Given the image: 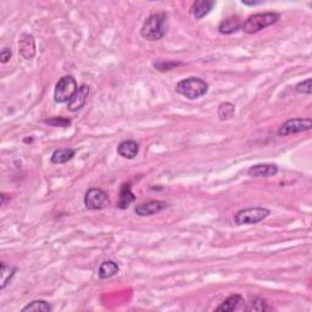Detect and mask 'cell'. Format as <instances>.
<instances>
[{
	"mask_svg": "<svg viewBox=\"0 0 312 312\" xmlns=\"http://www.w3.org/2000/svg\"><path fill=\"white\" fill-rule=\"evenodd\" d=\"M167 14L165 11L153 14L143 24L140 35L148 41H160L167 32Z\"/></svg>",
	"mask_w": 312,
	"mask_h": 312,
	"instance_id": "6da1fadb",
	"label": "cell"
},
{
	"mask_svg": "<svg viewBox=\"0 0 312 312\" xmlns=\"http://www.w3.org/2000/svg\"><path fill=\"white\" fill-rule=\"evenodd\" d=\"M209 91V84L199 77H189L177 83L176 92L187 99L194 100L205 95Z\"/></svg>",
	"mask_w": 312,
	"mask_h": 312,
	"instance_id": "7a4b0ae2",
	"label": "cell"
},
{
	"mask_svg": "<svg viewBox=\"0 0 312 312\" xmlns=\"http://www.w3.org/2000/svg\"><path fill=\"white\" fill-rule=\"evenodd\" d=\"M280 18L279 14L277 13H260L255 14L248 18L245 22L241 25V28L245 33H256L258 31L263 30V28L271 26V25L275 24Z\"/></svg>",
	"mask_w": 312,
	"mask_h": 312,
	"instance_id": "3957f363",
	"label": "cell"
},
{
	"mask_svg": "<svg viewBox=\"0 0 312 312\" xmlns=\"http://www.w3.org/2000/svg\"><path fill=\"white\" fill-rule=\"evenodd\" d=\"M269 211L266 207H249V209L240 210L235 213L234 221L239 226L243 224H256L258 222L263 221L266 217H268Z\"/></svg>",
	"mask_w": 312,
	"mask_h": 312,
	"instance_id": "277c9868",
	"label": "cell"
},
{
	"mask_svg": "<svg viewBox=\"0 0 312 312\" xmlns=\"http://www.w3.org/2000/svg\"><path fill=\"white\" fill-rule=\"evenodd\" d=\"M77 82L72 76H64L59 80L54 89V100L56 103H69L72 95L77 91Z\"/></svg>",
	"mask_w": 312,
	"mask_h": 312,
	"instance_id": "5b68a950",
	"label": "cell"
},
{
	"mask_svg": "<svg viewBox=\"0 0 312 312\" xmlns=\"http://www.w3.org/2000/svg\"><path fill=\"white\" fill-rule=\"evenodd\" d=\"M110 199L108 193L100 188H91L84 195V205L88 210H103L109 206Z\"/></svg>",
	"mask_w": 312,
	"mask_h": 312,
	"instance_id": "8992f818",
	"label": "cell"
},
{
	"mask_svg": "<svg viewBox=\"0 0 312 312\" xmlns=\"http://www.w3.org/2000/svg\"><path fill=\"white\" fill-rule=\"evenodd\" d=\"M312 128L311 119H291L283 123L278 129V134L280 137L290 136V134L300 133V132L310 131Z\"/></svg>",
	"mask_w": 312,
	"mask_h": 312,
	"instance_id": "52a82bcc",
	"label": "cell"
},
{
	"mask_svg": "<svg viewBox=\"0 0 312 312\" xmlns=\"http://www.w3.org/2000/svg\"><path fill=\"white\" fill-rule=\"evenodd\" d=\"M166 207H168V204H166L165 201L160 200H150L147 202H140L136 206L134 211L138 216H153L155 213L161 212L162 210H165Z\"/></svg>",
	"mask_w": 312,
	"mask_h": 312,
	"instance_id": "ba28073f",
	"label": "cell"
},
{
	"mask_svg": "<svg viewBox=\"0 0 312 312\" xmlns=\"http://www.w3.org/2000/svg\"><path fill=\"white\" fill-rule=\"evenodd\" d=\"M88 95H89V87L86 86V84H82V86L76 91L75 94L72 95L71 99L69 100V103H67V109L72 112L81 110L84 106V104H86Z\"/></svg>",
	"mask_w": 312,
	"mask_h": 312,
	"instance_id": "9c48e42d",
	"label": "cell"
},
{
	"mask_svg": "<svg viewBox=\"0 0 312 312\" xmlns=\"http://www.w3.org/2000/svg\"><path fill=\"white\" fill-rule=\"evenodd\" d=\"M19 52L27 60H31L36 55L35 38L30 33H22L19 39Z\"/></svg>",
	"mask_w": 312,
	"mask_h": 312,
	"instance_id": "30bf717a",
	"label": "cell"
},
{
	"mask_svg": "<svg viewBox=\"0 0 312 312\" xmlns=\"http://www.w3.org/2000/svg\"><path fill=\"white\" fill-rule=\"evenodd\" d=\"M279 168L274 164H258L248 170V175L250 177H255V178H262V177H273L278 173Z\"/></svg>",
	"mask_w": 312,
	"mask_h": 312,
	"instance_id": "8fae6325",
	"label": "cell"
},
{
	"mask_svg": "<svg viewBox=\"0 0 312 312\" xmlns=\"http://www.w3.org/2000/svg\"><path fill=\"white\" fill-rule=\"evenodd\" d=\"M117 153L120 156L125 157V159L132 160L137 156L139 153V145L133 140H123L117 147Z\"/></svg>",
	"mask_w": 312,
	"mask_h": 312,
	"instance_id": "7c38bea8",
	"label": "cell"
},
{
	"mask_svg": "<svg viewBox=\"0 0 312 312\" xmlns=\"http://www.w3.org/2000/svg\"><path fill=\"white\" fill-rule=\"evenodd\" d=\"M241 27V22L238 16H230V18L224 19L223 21L218 25V31L222 35H230V33L237 32Z\"/></svg>",
	"mask_w": 312,
	"mask_h": 312,
	"instance_id": "4fadbf2b",
	"label": "cell"
},
{
	"mask_svg": "<svg viewBox=\"0 0 312 312\" xmlns=\"http://www.w3.org/2000/svg\"><path fill=\"white\" fill-rule=\"evenodd\" d=\"M76 151L75 149L72 148H61V149H56L54 153L52 154V157H50V161L55 165H60L65 164V162L70 161L72 157L75 156Z\"/></svg>",
	"mask_w": 312,
	"mask_h": 312,
	"instance_id": "5bb4252c",
	"label": "cell"
},
{
	"mask_svg": "<svg viewBox=\"0 0 312 312\" xmlns=\"http://www.w3.org/2000/svg\"><path fill=\"white\" fill-rule=\"evenodd\" d=\"M134 200H136V196H134V194L132 193L129 184H122V188H121V192H120L119 201H117V207H119L120 210L127 209L132 202H134Z\"/></svg>",
	"mask_w": 312,
	"mask_h": 312,
	"instance_id": "9a60e30c",
	"label": "cell"
},
{
	"mask_svg": "<svg viewBox=\"0 0 312 312\" xmlns=\"http://www.w3.org/2000/svg\"><path fill=\"white\" fill-rule=\"evenodd\" d=\"M215 3L209 0H198L192 5V14L196 19H202L211 11Z\"/></svg>",
	"mask_w": 312,
	"mask_h": 312,
	"instance_id": "2e32d148",
	"label": "cell"
},
{
	"mask_svg": "<svg viewBox=\"0 0 312 312\" xmlns=\"http://www.w3.org/2000/svg\"><path fill=\"white\" fill-rule=\"evenodd\" d=\"M119 271L120 267L116 262H114V261H105V262L100 265L98 275H99L100 279H109V278H112L114 275L119 273Z\"/></svg>",
	"mask_w": 312,
	"mask_h": 312,
	"instance_id": "e0dca14e",
	"label": "cell"
},
{
	"mask_svg": "<svg viewBox=\"0 0 312 312\" xmlns=\"http://www.w3.org/2000/svg\"><path fill=\"white\" fill-rule=\"evenodd\" d=\"M244 302V299L241 295L234 294V295H230L228 299L226 301L222 302L221 306H218L216 308V311H224V312H230V311H234L238 310L239 306Z\"/></svg>",
	"mask_w": 312,
	"mask_h": 312,
	"instance_id": "ac0fdd59",
	"label": "cell"
},
{
	"mask_svg": "<svg viewBox=\"0 0 312 312\" xmlns=\"http://www.w3.org/2000/svg\"><path fill=\"white\" fill-rule=\"evenodd\" d=\"M235 114V106L232 103H222L218 106L217 115L220 117L221 121H227L230 120Z\"/></svg>",
	"mask_w": 312,
	"mask_h": 312,
	"instance_id": "d6986e66",
	"label": "cell"
},
{
	"mask_svg": "<svg viewBox=\"0 0 312 312\" xmlns=\"http://www.w3.org/2000/svg\"><path fill=\"white\" fill-rule=\"evenodd\" d=\"M52 306L49 303L43 301V300H35L31 303H28L27 306H25L22 308V311L27 312V311H36V312H50L52 311Z\"/></svg>",
	"mask_w": 312,
	"mask_h": 312,
	"instance_id": "ffe728a7",
	"label": "cell"
},
{
	"mask_svg": "<svg viewBox=\"0 0 312 312\" xmlns=\"http://www.w3.org/2000/svg\"><path fill=\"white\" fill-rule=\"evenodd\" d=\"M15 272H16L15 267L7 266L4 262L2 263V269H0V274H2V289H5V286L8 285V283L11 280V278L14 277Z\"/></svg>",
	"mask_w": 312,
	"mask_h": 312,
	"instance_id": "44dd1931",
	"label": "cell"
},
{
	"mask_svg": "<svg viewBox=\"0 0 312 312\" xmlns=\"http://www.w3.org/2000/svg\"><path fill=\"white\" fill-rule=\"evenodd\" d=\"M248 311H267L269 310L268 305L265 300L260 299V297H254L251 299V302H249V306L245 308Z\"/></svg>",
	"mask_w": 312,
	"mask_h": 312,
	"instance_id": "7402d4cb",
	"label": "cell"
},
{
	"mask_svg": "<svg viewBox=\"0 0 312 312\" xmlns=\"http://www.w3.org/2000/svg\"><path fill=\"white\" fill-rule=\"evenodd\" d=\"M44 123L46 125L53 126V127H63L66 128L71 125V120L66 119V117H60V116H56V117H52V119H48L44 120Z\"/></svg>",
	"mask_w": 312,
	"mask_h": 312,
	"instance_id": "603a6c76",
	"label": "cell"
},
{
	"mask_svg": "<svg viewBox=\"0 0 312 312\" xmlns=\"http://www.w3.org/2000/svg\"><path fill=\"white\" fill-rule=\"evenodd\" d=\"M311 83H312V80L311 78H307V80H305V81H302V82H300L299 84H297L296 86V92L297 93H300V94H307V95H310L311 93H312V86H311Z\"/></svg>",
	"mask_w": 312,
	"mask_h": 312,
	"instance_id": "cb8c5ba5",
	"label": "cell"
},
{
	"mask_svg": "<svg viewBox=\"0 0 312 312\" xmlns=\"http://www.w3.org/2000/svg\"><path fill=\"white\" fill-rule=\"evenodd\" d=\"M178 65H181L179 63H157L155 64V67L157 70H161V71H165V70H171L173 69V67L178 66Z\"/></svg>",
	"mask_w": 312,
	"mask_h": 312,
	"instance_id": "d4e9b609",
	"label": "cell"
},
{
	"mask_svg": "<svg viewBox=\"0 0 312 312\" xmlns=\"http://www.w3.org/2000/svg\"><path fill=\"white\" fill-rule=\"evenodd\" d=\"M11 55H13L11 49H9V48H4V49L2 50V53H0V61H2L3 64L8 63V61L10 60Z\"/></svg>",
	"mask_w": 312,
	"mask_h": 312,
	"instance_id": "484cf974",
	"label": "cell"
}]
</instances>
